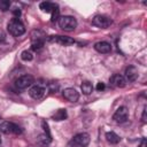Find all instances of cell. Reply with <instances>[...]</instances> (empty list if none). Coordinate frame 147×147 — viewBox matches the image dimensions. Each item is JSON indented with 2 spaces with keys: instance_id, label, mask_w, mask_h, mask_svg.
Listing matches in <instances>:
<instances>
[{
  "instance_id": "6da1fadb",
  "label": "cell",
  "mask_w": 147,
  "mask_h": 147,
  "mask_svg": "<svg viewBox=\"0 0 147 147\" xmlns=\"http://www.w3.org/2000/svg\"><path fill=\"white\" fill-rule=\"evenodd\" d=\"M7 29H8V32L14 37H20L25 32L24 24L18 18H15V17L9 21V23L7 25Z\"/></svg>"
},
{
  "instance_id": "7a4b0ae2",
  "label": "cell",
  "mask_w": 147,
  "mask_h": 147,
  "mask_svg": "<svg viewBox=\"0 0 147 147\" xmlns=\"http://www.w3.org/2000/svg\"><path fill=\"white\" fill-rule=\"evenodd\" d=\"M90 134L86 133V132H82V133H78L76 134L71 141L69 142V146L70 147H87L88 144H90Z\"/></svg>"
},
{
  "instance_id": "3957f363",
  "label": "cell",
  "mask_w": 147,
  "mask_h": 147,
  "mask_svg": "<svg viewBox=\"0 0 147 147\" xmlns=\"http://www.w3.org/2000/svg\"><path fill=\"white\" fill-rule=\"evenodd\" d=\"M57 22L60 28L65 31H72L77 26V21L74 16H61Z\"/></svg>"
},
{
  "instance_id": "277c9868",
  "label": "cell",
  "mask_w": 147,
  "mask_h": 147,
  "mask_svg": "<svg viewBox=\"0 0 147 147\" xmlns=\"http://www.w3.org/2000/svg\"><path fill=\"white\" fill-rule=\"evenodd\" d=\"M0 132L5 133V134H21L22 133V129L17 125V124H14L11 122H8V121H5L2 123H0Z\"/></svg>"
},
{
  "instance_id": "5b68a950",
  "label": "cell",
  "mask_w": 147,
  "mask_h": 147,
  "mask_svg": "<svg viewBox=\"0 0 147 147\" xmlns=\"http://www.w3.org/2000/svg\"><path fill=\"white\" fill-rule=\"evenodd\" d=\"M92 24L94 26H98V28H101V29H105V28H108L113 24V20L106 15H96L93 17L92 20Z\"/></svg>"
},
{
  "instance_id": "8992f818",
  "label": "cell",
  "mask_w": 147,
  "mask_h": 147,
  "mask_svg": "<svg viewBox=\"0 0 147 147\" xmlns=\"http://www.w3.org/2000/svg\"><path fill=\"white\" fill-rule=\"evenodd\" d=\"M33 83H34V78L31 75H23L16 79L15 85L18 90H24V88H28L29 86H31Z\"/></svg>"
},
{
  "instance_id": "52a82bcc",
  "label": "cell",
  "mask_w": 147,
  "mask_h": 147,
  "mask_svg": "<svg viewBox=\"0 0 147 147\" xmlns=\"http://www.w3.org/2000/svg\"><path fill=\"white\" fill-rule=\"evenodd\" d=\"M114 121L117 122V123H124L127 121L129 118V110L125 106H121L117 108V110L115 111L114 116H113Z\"/></svg>"
},
{
  "instance_id": "ba28073f",
  "label": "cell",
  "mask_w": 147,
  "mask_h": 147,
  "mask_svg": "<svg viewBox=\"0 0 147 147\" xmlns=\"http://www.w3.org/2000/svg\"><path fill=\"white\" fill-rule=\"evenodd\" d=\"M48 41L57 42L62 46H70V45L75 44V40L68 36H51V37H48Z\"/></svg>"
},
{
  "instance_id": "9c48e42d",
  "label": "cell",
  "mask_w": 147,
  "mask_h": 147,
  "mask_svg": "<svg viewBox=\"0 0 147 147\" xmlns=\"http://www.w3.org/2000/svg\"><path fill=\"white\" fill-rule=\"evenodd\" d=\"M29 94H30V96H31L32 99L39 100V99H41V98L44 96V94H45V87H44L42 85H40V84H36V85H33V86L29 90Z\"/></svg>"
},
{
  "instance_id": "30bf717a",
  "label": "cell",
  "mask_w": 147,
  "mask_h": 147,
  "mask_svg": "<svg viewBox=\"0 0 147 147\" xmlns=\"http://www.w3.org/2000/svg\"><path fill=\"white\" fill-rule=\"evenodd\" d=\"M109 83H110L113 86L118 87V88H122V87H124V86L126 85V80H125L124 76H122V75H119V74L113 75V76L110 77V79H109Z\"/></svg>"
},
{
  "instance_id": "8fae6325",
  "label": "cell",
  "mask_w": 147,
  "mask_h": 147,
  "mask_svg": "<svg viewBox=\"0 0 147 147\" xmlns=\"http://www.w3.org/2000/svg\"><path fill=\"white\" fill-rule=\"evenodd\" d=\"M62 94H63V98L67 99V100L70 101V102H76V101H78V99H79V93H78L75 88H72V87L65 88Z\"/></svg>"
},
{
  "instance_id": "7c38bea8",
  "label": "cell",
  "mask_w": 147,
  "mask_h": 147,
  "mask_svg": "<svg viewBox=\"0 0 147 147\" xmlns=\"http://www.w3.org/2000/svg\"><path fill=\"white\" fill-rule=\"evenodd\" d=\"M124 78L126 82H134L138 78V70L134 65H129L125 69V75Z\"/></svg>"
},
{
  "instance_id": "4fadbf2b",
  "label": "cell",
  "mask_w": 147,
  "mask_h": 147,
  "mask_svg": "<svg viewBox=\"0 0 147 147\" xmlns=\"http://www.w3.org/2000/svg\"><path fill=\"white\" fill-rule=\"evenodd\" d=\"M94 49L101 54H107L111 51V45L108 41H98L94 44Z\"/></svg>"
},
{
  "instance_id": "5bb4252c",
  "label": "cell",
  "mask_w": 147,
  "mask_h": 147,
  "mask_svg": "<svg viewBox=\"0 0 147 147\" xmlns=\"http://www.w3.org/2000/svg\"><path fill=\"white\" fill-rule=\"evenodd\" d=\"M56 6H57L56 3H53V2H49V1H44V2H41V3L39 5V8H40L42 11H45V13H52L53 9H54Z\"/></svg>"
},
{
  "instance_id": "9a60e30c",
  "label": "cell",
  "mask_w": 147,
  "mask_h": 147,
  "mask_svg": "<svg viewBox=\"0 0 147 147\" xmlns=\"http://www.w3.org/2000/svg\"><path fill=\"white\" fill-rule=\"evenodd\" d=\"M106 139H107L108 142H110L113 145H116V144H118L121 141V137L118 134H116L115 132H113V131L106 133Z\"/></svg>"
},
{
  "instance_id": "2e32d148",
  "label": "cell",
  "mask_w": 147,
  "mask_h": 147,
  "mask_svg": "<svg viewBox=\"0 0 147 147\" xmlns=\"http://www.w3.org/2000/svg\"><path fill=\"white\" fill-rule=\"evenodd\" d=\"M80 88H82V92H83L84 94L88 95V94H91V93H92V91H93V85H92V83H91V82L85 80V82H83V83H82Z\"/></svg>"
},
{
  "instance_id": "e0dca14e",
  "label": "cell",
  "mask_w": 147,
  "mask_h": 147,
  "mask_svg": "<svg viewBox=\"0 0 147 147\" xmlns=\"http://www.w3.org/2000/svg\"><path fill=\"white\" fill-rule=\"evenodd\" d=\"M38 142L42 146H47L48 144H51L52 141V137L51 134H47V133H42V134H39V137L37 138Z\"/></svg>"
},
{
  "instance_id": "ac0fdd59",
  "label": "cell",
  "mask_w": 147,
  "mask_h": 147,
  "mask_svg": "<svg viewBox=\"0 0 147 147\" xmlns=\"http://www.w3.org/2000/svg\"><path fill=\"white\" fill-rule=\"evenodd\" d=\"M68 117L67 115V110L65 109H59L54 115H53V119L54 121H63Z\"/></svg>"
},
{
  "instance_id": "d6986e66",
  "label": "cell",
  "mask_w": 147,
  "mask_h": 147,
  "mask_svg": "<svg viewBox=\"0 0 147 147\" xmlns=\"http://www.w3.org/2000/svg\"><path fill=\"white\" fill-rule=\"evenodd\" d=\"M44 44H45V40L44 39H34L31 42V49L32 51H39V49L42 48Z\"/></svg>"
},
{
  "instance_id": "ffe728a7",
  "label": "cell",
  "mask_w": 147,
  "mask_h": 147,
  "mask_svg": "<svg viewBox=\"0 0 147 147\" xmlns=\"http://www.w3.org/2000/svg\"><path fill=\"white\" fill-rule=\"evenodd\" d=\"M21 59L23 61H31L33 59V53L31 51H23L21 53Z\"/></svg>"
},
{
  "instance_id": "44dd1931",
  "label": "cell",
  "mask_w": 147,
  "mask_h": 147,
  "mask_svg": "<svg viewBox=\"0 0 147 147\" xmlns=\"http://www.w3.org/2000/svg\"><path fill=\"white\" fill-rule=\"evenodd\" d=\"M59 18H60V9H59V6H56V7L53 9V11H52L51 21H52V23H55V22L59 21Z\"/></svg>"
},
{
  "instance_id": "7402d4cb",
  "label": "cell",
  "mask_w": 147,
  "mask_h": 147,
  "mask_svg": "<svg viewBox=\"0 0 147 147\" xmlns=\"http://www.w3.org/2000/svg\"><path fill=\"white\" fill-rule=\"evenodd\" d=\"M47 86H48V90H49L51 93H55V92H57L59 88H60L59 83H56V82H49Z\"/></svg>"
},
{
  "instance_id": "603a6c76",
  "label": "cell",
  "mask_w": 147,
  "mask_h": 147,
  "mask_svg": "<svg viewBox=\"0 0 147 147\" xmlns=\"http://www.w3.org/2000/svg\"><path fill=\"white\" fill-rule=\"evenodd\" d=\"M10 7V1L9 0H0V9L2 11L8 10Z\"/></svg>"
},
{
  "instance_id": "cb8c5ba5",
  "label": "cell",
  "mask_w": 147,
  "mask_h": 147,
  "mask_svg": "<svg viewBox=\"0 0 147 147\" xmlns=\"http://www.w3.org/2000/svg\"><path fill=\"white\" fill-rule=\"evenodd\" d=\"M5 41H6V33L2 30H0V44H3Z\"/></svg>"
},
{
  "instance_id": "d4e9b609",
  "label": "cell",
  "mask_w": 147,
  "mask_h": 147,
  "mask_svg": "<svg viewBox=\"0 0 147 147\" xmlns=\"http://www.w3.org/2000/svg\"><path fill=\"white\" fill-rule=\"evenodd\" d=\"M13 14H14L15 18H18V17H20V15H21V10H20L18 8H14V10H13Z\"/></svg>"
},
{
  "instance_id": "484cf974",
  "label": "cell",
  "mask_w": 147,
  "mask_h": 147,
  "mask_svg": "<svg viewBox=\"0 0 147 147\" xmlns=\"http://www.w3.org/2000/svg\"><path fill=\"white\" fill-rule=\"evenodd\" d=\"M105 88H106V85H105L103 83H101V82L98 83V85H96V90H98V91H103Z\"/></svg>"
},
{
  "instance_id": "4316f807",
  "label": "cell",
  "mask_w": 147,
  "mask_h": 147,
  "mask_svg": "<svg viewBox=\"0 0 147 147\" xmlns=\"http://www.w3.org/2000/svg\"><path fill=\"white\" fill-rule=\"evenodd\" d=\"M139 147H147V140H146V138H142L141 139V144L139 145Z\"/></svg>"
},
{
  "instance_id": "83f0119b",
  "label": "cell",
  "mask_w": 147,
  "mask_h": 147,
  "mask_svg": "<svg viewBox=\"0 0 147 147\" xmlns=\"http://www.w3.org/2000/svg\"><path fill=\"white\" fill-rule=\"evenodd\" d=\"M146 110H147V107H144V111H142V121L146 122Z\"/></svg>"
},
{
  "instance_id": "f1b7e54d",
  "label": "cell",
  "mask_w": 147,
  "mask_h": 147,
  "mask_svg": "<svg viewBox=\"0 0 147 147\" xmlns=\"http://www.w3.org/2000/svg\"><path fill=\"white\" fill-rule=\"evenodd\" d=\"M0 142H1V137H0Z\"/></svg>"
}]
</instances>
